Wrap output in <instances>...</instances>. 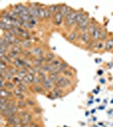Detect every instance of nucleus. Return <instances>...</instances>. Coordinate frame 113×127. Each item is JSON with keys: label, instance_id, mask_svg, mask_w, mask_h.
Returning <instances> with one entry per match:
<instances>
[{"label": "nucleus", "instance_id": "nucleus-51", "mask_svg": "<svg viewBox=\"0 0 113 127\" xmlns=\"http://www.w3.org/2000/svg\"><path fill=\"white\" fill-rule=\"evenodd\" d=\"M38 59L41 61V63L44 64H46V57H45V55H40V56L38 57Z\"/></svg>", "mask_w": 113, "mask_h": 127}, {"label": "nucleus", "instance_id": "nucleus-27", "mask_svg": "<svg viewBox=\"0 0 113 127\" xmlns=\"http://www.w3.org/2000/svg\"><path fill=\"white\" fill-rule=\"evenodd\" d=\"M20 38H21L22 40H31V34L30 32H28V31H25L24 32H22V33H20Z\"/></svg>", "mask_w": 113, "mask_h": 127}, {"label": "nucleus", "instance_id": "nucleus-52", "mask_svg": "<svg viewBox=\"0 0 113 127\" xmlns=\"http://www.w3.org/2000/svg\"><path fill=\"white\" fill-rule=\"evenodd\" d=\"M49 11H51L53 14L55 15V4H50V5H49L48 6V8H47Z\"/></svg>", "mask_w": 113, "mask_h": 127}, {"label": "nucleus", "instance_id": "nucleus-31", "mask_svg": "<svg viewBox=\"0 0 113 127\" xmlns=\"http://www.w3.org/2000/svg\"><path fill=\"white\" fill-rule=\"evenodd\" d=\"M8 56H9V58L12 59V60H15V59L19 58L20 55H19L18 54H16V53H15V52H14V51L9 50V52H8Z\"/></svg>", "mask_w": 113, "mask_h": 127}, {"label": "nucleus", "instance_id": "nucleus-36", "mask_svg": "<svg viewBox=\"0 0 113 127\" xmlns=\"http://www.w3.org/2000/svg\"><path fill=\"white\" fill-rule=\"evenodd\" d=\"M9 71L14 75V76H15V75H18V72H19V69L15 68V67L13 66V65H10L9 68Z\"/></svg>", "mask_w": 113, "mask_h": 127}, {"label": "nucleus", "instance_id": "nucleus-35", "mask_svg": "<svg viewBox=\"0 0 113 127\" xmlns=\"http://www.w3.org/2000/svg\"><path fill=\"white\" fill-rule=\"evenodd\" d=\"M32 65H33V66H39V67H41L43 65V64L41 63V61L38 59V57H34V58L32 59Z\"/></svg>", "mask_w": 113, "mask_h": 127}, {"label": "nucleus", "instance_id": "nucleus-19", "mask_svg": "<svg viewBox=\"0 0 113 127\" xmlns=\"http://www.w3.org/2000/svg\"><path fill=\"white\" fill-rule=\"evenodd\" d=\"M17 116H18V114H11L9 117H8L7 119H6V120H7L8 125H9V126H13L14 124H15V119Z\"/></svg>", "mask_w": 113, "mask_h": 127}, {"label": "nucleus", "instance_id": "nucleus-38", "mask_svg": "<svg viewBox=\"0 0 113 127\" xmlns=\"http://www.w3.org/2000/svg\"><path fill=\"white\" fill-rule=\"evenodd\" d=\"M9 32H10V33H11L14 36H15V37H20V33L19 32V31H18L17 28L13 27L11 30L9 31Z\"/></svg>", "mask_w": 113, "mask_h": 127}, {"label": "nucleus", "instance_id": "nucleus-16", "mask_svg": "<svg viewBox=\"0 0 113 127\" xmlns=\"http://www.w3.org/2000/svg\"><path fill=\"white\" fill-rule=\"evenodd\" d=\"M113 49V36L111 38H108L105 42V50L111 51Z\"/></svg>", "mask_w": 113, "mask_h": 127}, {"label": "nucleus", "instance_id": "nucleus-7", "mask_svg": "<svg viewBox=\"0 0 113 127\" xmlns=\"http://www.w3.org/2000/svg\"><path fill=\"white\" fill-rule=\"evenodd\" d=\"M0 95H1V97H5L8 98V99H10L15 96L13 91H9L7 89H1L0 91Z\"/></svg>", "mask_w": 113, "mask_h": 127}, {"label": "nucleus", "instance_id": "nucleus-59", "mask_svg": "<svg viewBox=\"0 0 113 127\" xmlns=\"http://www.w3.org/2000/svg\"><path fill=\"white\" fill-rule=\"evenodd\" d=\"M98 74H99V75H102V74H103V70H99Z\"/></svg>", "mask_w": 113, "mask_h": 127}, {"label": "nucleus", "instance_id": "nucleus-61", "mask_svg": "<svg viewBox=\"0 0 113 127\" xmlns=\"http://www.w3.org/2000/svg\"><path fill=\"white\" fill-rule=\"evenodd\" d=\"M100 83H105V81H104V79H100Z\"/></svg>", "mask_w": 113, "mask_h": 127}, {"label": "nucleus", "instance_id": "nucleus-5", "mask_svg": "<svg viewBox=\"0 0 113 127\" xmlns=\"http://www.w3.org/2000/svg\"><path fill=\"white\" fill-rule=\"evenodd\" d=\"M31 52H32V56H36V57H38L40 56V55H44V49H43L41 47H32V48H31Z\"/></svg>", "mask_w": 113, "mask_h": 127}, {"label": "nucleus", "instance_id": "nucleus-45", "mask_svg": "<svg viewBox=\"0 0 113 127\" xmlns=\"http://www.w3.org/2000/svg\"><path fill=\"white\" fill-rule=\"evenodd\" d=\"M68 8H69V6H67L66 4H61L60 13L62 14L63 16H65V14H66L67 10H68Z\"/></svg>", "mask_w": 113, "mask_h": 127}, {"label": "nucleus", "instance_id": "nucleus-42", "mask_svg": "<svg viewBox=\"0 0 113 127\" xmlns=\"http://www.w3.org/2000/svg\"><path fill=\"white\" fill-rule=\"evenodd\" d=\"M53 16H54V14L51 11H49L46 8V9H45V20H49L50 18H52Z\"/></svg>", "mask_w": 113, "mask_h": 127}, {"label": "nucleus", "instance_id": "nucleus-29", "mask_svg": "<svg viewBox=\"0 0 113 127\" xmlns=\"http://www.w3.org/2000/svg\"><path fill=\"white\" fill-rule=\"evenodd\" d=\"M38 19L41 20H45V9L44 7L38 9Z\"/></svg>", "mask_w": 113, "mask_h": 127}, {"label": "nucleus", "instance_id": "nucleus-24", "mask_svg": "<svg viewBox=\"0 0 113 127\" xmlns=\"http://www.w3.org/2000/svg\"><path fill=\"white\" fill-rule=\"evenodd\" d=\"M17 106L20 109H26L27 108V103H26V100H18L17 101Z\"/></svg>", "mask_w": 113, "mask_h": 127}, {"label": "nucleus", "instance_id": "nucleus-57", "mask_svg": "<svg viewBox=\"0 0 113 127\" xmlns=\"http://www.w3.org/2000/svg\"><path fill=\"white\" fill-rule=\"evenodd\" d=\"M33 110H34V113L37 114H41V108L39 107H34L33 108Z\"/></svg>", "mask_w": 113, "mask_h": 127}, {"label": "nucleus", "instance_id": "nucleus-43", "mask_svg": "<svg viewBox=\"0 0 113 127\" xmlns=\"http://www.w3.org/2000/svg\"><path fill=\"white\" fill-rule=\"evenodd\" d=\"M68 68H69V64L66 62H64V61H63L62 64H60V66H59V69H60L61 72H63V71L68 69Z\"/></svg>", "mask_w": 113, "mask_h": 127}, {"label": "nucleus", "instance_id": "nucleus-15", "mask_svg": "<svg viewBox=\"0 0 113 127\" xmlns=\"http://www.w3.org/2000/svg\"><path fill=\"white\" fill-rule=\"evenodd\" d=\"M46 57V64H52L53 61L56 59V55L52 52H48L45 54Z\"/></svg>", "mask_w": 113, "mask_h": 127}, {"label": "nucleus", "instance_id": "nucleus-40", "mask_svg": "<svg viewBox=\"0 0 113 127\" xmlns=\"http://www.w3.org/2000/svg\"><path fill=\"white\" fill-rule=\"evenodd\" d=\"M13 81V82L16 85V87H17V86H19L20 83H22V79L20 78L18 75H15V76H14V78H13V81Z\"/></svg>", "mask_w": 113, "mask_h": 127}, {"label": "nucleus", "instance_id": "nucleus-56", "mask_svg": "<svg viewBox=\"0 0 113 127\" xmlns=\"http://www.w3.org/2000/svg\"><path fill=\"white\" fill-rule=\"evenodd\" d=\"M28 74H30V75H37V73H36V71H35V69H33V67L28 69Z\"/></svg>", "mask_w": 113, "mask_h": 127}, {"label": "nucleus", "instance_id": "nucleus-47", "mask_svg": "<svg viewBox=\"0 0 113 127\" xmlns=\"http://www.w3.org/2000/svg\"><path fill=\"white\" fill-rule=\"evenodd\" d=\"M13 78H14V75H12L9 71H8L7 74H6V75H5V78H4L5 81H13Z\"/></svg>", "mask_w": 113, "mask_h": 127}, {"label": "nucleus", "instance_id": "nucleus-6", "mask_svg": "<svg viewBox=\"0 0 113 127\" xmlns=\"http://www.w3.org/2000/svg\"><path fill=\"white\" fill-rule=\"evenodd\" d=\"M55 87H60V88H65L67 87H66V83H65V77H64L62 75H59L57 79V81H55Z\"/></svg>", "mask_w": 113, "mask_h": 127}, {"label": "nucleus", "instance_id": "nucleus-8", "mask_svg": "<svg viewBox=\"0 0 113 127\" xmlns=\"http://www.w3.org/2000/svg\"><path fill=\"white\" fill-rule=\"evenodd\" d=\"M78 32L77 31H71L70 32V33L67 36V40L69 41L70 42H75L76 41H77V36H78Z\"/></svg>", "mask_w": 113, "mask_h": 127}, {"label": "nucleus", "instance_id": "nucleus-50", "mask_svg": "<svg viewBox=\"0 0 113 127\" xmlns=\"http://www.w3.org/2000/svg\"><path fill=\"white\" fill-rule=\"evenodd\" d=\"M15 97L17 100H25L26 96H25L24 93H20V94H18V95H15Z\"/></svg>", "mask_w": 113, "mask_h": 127}, {"label": "nucleus", "instance_id": "nucleus-12", "mask_svg": "<svg viewBox=\"0 0 113 127\" xmlns=\"http://www.w3.org/2000/svg\"><path fill=\"white\" fill-rule=\"evenodd\" d=\"M31 90L34 93H44L45 92V90L42 87V85H32Z\"/></svg>", "mask_w": 113, "mask_h": 127}, {"label": "nucleus", "instance_id": "nucleus-13", "mask_svg": "<svg viewBox=\"0 0 113 127\" xmlns=\"http://www.w3.org/2000/svg\"><path fill=\"white\" fill-rule=\"evenodd\" d=\"M41 69H42L43 71H44V72L46 73H51L54 71L55 69V67L53 66L51 64H44L41 66Z\"/></svg>", "mask_w": 113, "mask_h": 127}, {"label": "nucleus", "instance_id": "nucleus-2", "mask_svg": "<svg viewBox=\"0 0 113 127\" xmlns=\"http://www.w3.org/2000/svg\"><path fill=\"white\" fill-rule=\"evenodd\" d=\"M91 39H92L91 35L89 34V32H88V31H86V32H82L80 43H81L82 45H84V46H86V45L89 43V42Z\"/></svg>", "mask_w": 113, "mask_h": 127}, {"label": "nucleus", "instance_id": "nucleus-53", "mask_svg": "<svg viewBox=\"0 0 113 127\" xmlns=\"http://www.w3.org/2000/svg\"><path fill=\"white\" fill-rule=\"evenodd\" d=\"M65 83H66V87H70V86L72 85L73 81H71V78H66V77H65Z\"/></svg>", "mask_w": 113, "mask_h": 127}, {"label": "nucleus", "instance_id": "nucleus-28", "mask_svg": "<svg viewBox=\"0 0 113 127\" xmlns=\"http://www.w3.org/2000/svg\"><path fill=\"white\" fill-rule=\"evenodd\" d=\"M108 39V32H106V30H102V32H100V40L99 41H106Z\"/></svg>", "mask_w": 113, "mask_h": 127}, {"label": "nucleus", "instance_id": "nucleus-22", "mask_svg": "<svg viewBox=\"0 0 113 127\" xmlns=\"http://www.w3.org/2000/svg\"><path fill=\"white\" fill-rule=\"evenodd\" d=\"M21 47L23 48V49L32 48V42H31V40H22Z\"/></svg>", "mask_w": 113, "mask_h": 127}, {"label": "nucleus", "instance_id": "nucleus-17", "mask_svg": "<svg viewBox=\"0 0 113 127\" xmlns=\"http://www.w3.org/2000/svg\"><path fill=\"white\" fill-rule=\"evenodd\" d=\"M33 120V115L32 113H28V114L24 119H22V125H30Z\"/></svg>", "mask_w": 113, "mask_h": 127}, {"label": "nucleus", "instance_id": "nucleus-54", "mask_svg": "<svg viewBox=\"0 0 113 127\" xmlns=\"http://www.w3.org/2000/svg\"><path fill=\"white\" fill-rule=\"evenodd\" d=\"M9 100V99H8V98L1 97V99H0V104H5V103H8Z\"/></svg>", "mask_w": 113, "mask_h": 127}, {"label": "nucleus", "instance_id": "nucleus-33", "mask_svg": "<svg viewBox=\"0 0 113 127\" xmlns=\"http://www.w3.org/2000/svg\"><path fill=\"white\" fill-rule=\"evenodd\" d=\"M104 49H105V42H102V41H98L97 44H96L95 50L101 51V50H104Z\"/></svg>", "mask_w": 113, "mask_h": 127}, {"label": "nucleus", "instance_id": "nucleus-32", "mask_svg": "<svg viewBox=\"0 0 113 127\" xmlns=\"http://www.w3.org/2000/svg\"><path fill=\"white\" fill-rule=\"evenodd\" d=\"M62 62H63V61L61 60L60 59L56 58V59H55L54 61H53V62H52V64H52L53 66L55 67V68H59V67L60 66V64H62Z\"/></svg>", "mask_w": 113, "mask_h": 127}, {"label": "nucleus", "instance_id": "nucleus-49", "mask_svg": "<svg viewBox=\"0 0 113 127\" xmlns=\"http://www.w3.org/2000/svg\"><path fill=\"white\" fill-rule=\"evenodd\" d=\"M38 19H35V18L31 17L30 20H29V21H28V22H29L31 25H32L33 26H37V25H38Z\"/></svg>", "mask_w": 113, "mask_h": 127}, {"label": "nucleus", "instance_id": "nucleus-18", "mask_svg": "<svg viewBox=\"0 0 113 127\" xmlns=\"http://www.w3.org/2000/svg\"><path fill=\"white\" fill-rule=\"evenodd\" d=\"M9 50L14 51V52H15L16 54H18L19 55H21L22 52L24 51V49H23V48H22L21 46H15V45H12V46L10 47Z\"/></svg>", "mask_w": 113, "mask_h": 127}, {"label": "nucleus", "instance_id": "nucleus-10", "mask_svg": "<svg viewBox=\"0 0 113 127\" xmlns=\"http://www.w3.org/2000/svg\"><path fill=\"white\" fill-rule=\"evenodd\" d=\"M28 9V13L31 17L35 18V19H38V9H35V8L32 7L31 5H29L27 7Z\"/></svg>", "mask_w": 113, "mask_h": 127}, {"label": "nucleus", "instance_id": "nucleus-46", "mask_svg": "<svg viewBox=\"0 0 113 127\" xmlns=\"http://www.w3.org/2000/svg\"><path fill=\"white\" fill-rule=\"evenodd\" d=\"M26 103H27L28 107H32V108L35 107V104H36V103H35V101L33 99L27 98V99H26Z\"/></svg>", "mask_w": 113, "mask_h": 127}, {"label": "nucleus", "instance_id": "nucleus-37", "mask_svg": "<svg viewBox=\"0 0 113 127\" xmlns=\"http://www.w3.org/2000/svg\"><path fill=\"white\" fill-rule=\"evenodd\" d=\"M42 84V80L39 78L38 75H34L33 80H32V85H41Z\"/></svg>", "mask_w": 113, "mask_h": 127}, {"label": "nucleus", "instance_id": "nucleus-3", "mask_svg": "<svg viewBox=\"0 0 113 127\" xmlns=\"http://www.w3.org/2000/svg\"><path fill=\"white\" fill-rule=\"evenodd\" d=\"M53 20H54V23L55 26H59L62 24V22L64 21V16H63L61 13H56L53 16Z\"/></svg>", "mask_w": 113, "mask_h": 127}, {"label": "nucleus", "instance_id": "nucleus-58", "mask_svg": "<svg viewBox=\"0 0 113 127\" xmlns=\"http://www.w3.org/2000/svg\"><path fill=\"white\" fill-rule=\"evenodd\" d=\"M29 127H39V126H38L37 123L35 122H32L31 124L29 125Z\"/></svg>", "mask_w": 113, "mask_h": 127}, {"label": "nucleus", "instance_id": "nucleus-34", "mask_svg": "<svg viewBox=\"0 0 113 127\" xmlns=\"http://www.w3.org/2000/svg\"><path fill=\"white\" fill-rule=\"evenodd\" d=\"M62 75L64 77H66V78H71V77H73L74 74L72 71L70 70V69H66V70L62 72Z\"/></svg>", "mask_w": 113, "mask_h": 127}, {"label": "nucleus", "instance_id": "nucleus-39", "mask_svg": "<svg viewBox=\"0 0 113 127\" xmlns=\"http://www.w3.org/2000/svg\"><path fill=\"white\" fill-rule=\"evenodd\" d=\"M28 113L29 112H28L26 109H20L19 112H18V115H19L21 119H24L28 114Z\"/></svg>", "mask_w": 113, "mask_h": 127}, {"label": "nucleus", "instance_id": "nucleus-21", "mask_svg": "<svg viewBox=\"0 0 113 127\" xmlns=\"http://www.w3.org/2000/svg\"><path fill=\"white\" fill-rule=\"evenodd\" d=\"M96 44H97V42L91 39L89 42V43L86 45V49H89V50H95Z\"/></svg>", "mask_w": 113, "mask_h": 127}, {"label": "nucleus", "instance_id": "nucleus-48", "mask_svg": "<svg viewBox=\"0 0 113 127\" xmlns=\"http://www.w3.org/2000/svg\"><path fill=\"white\" fill-rule=\"evenodd\" d=\"M54 90H55V92H56L57 93L59 94V96H60V97L63 95V93H64V91H63V88H60V87H55V86Z\"/></svg>", "mask_w": 113, "mask_h": 127}, {"label": "nucleus", "instance_id": "nucleus-23", "mask_svg": "<svg viewBox=\"0 0 113 127\" xmlns=\"http://www.w3.org/2000/svg\"><path fill=\"white\" fill-rule=\"evenodd\" d=\"M20 56L23 59H30L32 57V54L31 52V49H24V51L22 52V54Z\"/></svg>", "mask_w": 113, "mask_h": 127}, {"label": "nucleus", "instance_id": "nucleus-11", "mask_svg": "<svg viewBox=\"0 0 113 127\" xmlns=\"http://www.w3.org/2000/svg\"><path fill=\"white\" fill-rule=\"evenodd\" d=\"M2 36H3L5 40H7L10 44L13 45V42H14V41H15V37L11 33H10V32H4Z\"/></svg>", "mask_w": 113, "mask_h": 127}, {"label": "nucleus", "instance_id": "nucleus-44", "mask_svg": "<svg viewBox=\"0 0 113 127\" xmlns=\"http://www.w3.org/2000/svg\"><path fill=\"white\" fill-rule=\"evenodd\" d=\"M38 75L39 76V78L42 80V81H44V80H45L48 77V75H47V73L46 72H44V71H43V70H41L39 71V72L38 73Z\"/></svg>", "mask_w": 113, "mask_h": 127}, {"label": "nucleus", "instance_id": "nucleus-20", "mask_svg": "<svg viewBox=\"0 0 113 127\" xmlns=\"http://www.w3.org/2000/svg\"><path fill=\"white\" fill-rule=\"evenodd\" d=\"M97 26L98 25H96V23L94 21V20H91V21H90V23L89 25V27H88V32H89L90 35H92L94 33V32L95 31Z\"/></svg>", "mask_w": 113, "mask_h": 127}, {"label": "nucleus", "instance_id": "nucleus-41", "mask_svg": "<svg viewBox=\"0 0 113 127\" xmlns=\"http://www.w3.org/2000/svg\"><path fill=\"white\" fill-rule=\"evenodd\" d=\"M17 87L19 88V89L23 93H26V92H27V86H26V84H24V83H20L19 86H17Z\"/></svg>", "mask_w": 113, "mask_h": 127}, {"label": "nucleus", "instance_id": "nucleus-9", "mask_svg": "<svg viewBox=\"0 0 113 127\" xmlns=\"http://www.w3.org/2000/svg\"><path fill=\"white\" fill-rule=\"evenodd\" d=\"M24 60L25 59H23L22 57H19L18 59H15V60L13 61V66H15V68L17 69H21L22 67H23V64H24Z\"/></svg>", "mask_w": 113, "mask_h": 127}, {"label": "nucleus", "instance_id": "nucleus-25", "mask_svg": "<svg viewBox=\"0 0 113 127\" xmlns=\"http://www.w3.org/2000/svg\"><path fill=\"white\" fill-rule=\"evenodd\" d=\"M0 59H1V60H0V61H3V62H4L5 64H9V65L13 64V61L14 60H12V59H10L9 56H8V54H6V55H4V56H3V57H0Z\"/></svg>", "mask_w": 113, "mask_h": 127}, {"label": "nucleus", "instance_id": "nucleus-4", "mask_svg": "<svg viewBox=\"0 0 113 127\" xmlns=\"http://www.w3.org/2000/svg\"><path fill=\"white\" fill-rule=\"evenodd\" d=\"M102 30H103V27H102V26H100V25H98L97 27H96L95 31L94 32V33L91 35V37L92 39L94 41H95V42H98L99 40H100V32H102Z\"/></svg>", "mask_w": 113, "mask_h": 127}, {"label": "nucleus", "instance_id": "nucleus-55", "mask_svg": "<svg viewBox=\"0 0 113 127\" xmlns=\"http://www.w3.org/2000/svg\"><path fill=\"white\" fill-rule=\"evenodd\" d=\"M13 93H14V94H15V95H18V94H20V93H22L21 91H20V90L19 89V88H18L17 87H16L15 89H14V91H13Z\"/></svg>", "mask_w": 113, "mask_h": 127}, {"label": "nucleus", "instance_id": "nucleus-26", "mask_svg": "<svg viewBox=\"0 0 113 127\" xmlns=\"http://www.w3.org/2000/svg\"><path fill=\"white\" fill-rule=\"evenodd\" d=\"M16 87V85L13 81H6V84H5V88L9 91H14V89Z\"/></svg>", "mask_w": 113, "mask_h": 127}, {"label": "nucleus", "instance_id": "nucleus-60", "mask_svg": "<svg viewBox=\"0 0 113 127\" xmlns=\"http://www.w3.org/2000/svg\"><path fill=\"white\" fill-rule=\"evenodd\" d=\"M21 127H29V125H22Z\"/></svg>", "mask_w": 113, "mask_h": 127}, {"label": "nucleus", "instance_id": "nucleus-14", "mask_svg": "<svg viewBox=\"0 0 113 127\" xmlns=\"http://www.w3.org/2000/svg\"><path fill=\"white\" fill-rule=\"evenodd\" d=\"M34 75L27 74L26 76L22 79V83L26 84V86H32V80H33Z\"/></svg>", "mask_w": 113, "mask_h": 127}, {"label": "nucleus", "instance_id": "nucleus-30", "mask_svg": "<svg viewBox=\"0 0 113 127\" xmlns=\"http://www.w3.org/2000/svg\"><path fill=\"white\" fill-rule=\"evenodd\" d=\"M14 113L11 111V110L9 109V108H7V109H5V110H3V111H1V114H2V116H3V118H5V119H7L8 117H9L11 114H13Z\"/></svg>", "mask_w": 113, "mask_h": 127}, {"label": "nucleus", "instance_id": "nucleus-1", "mask_svg": "<svg viewBox=\"0 0 113 127\" xmlns=\"http://www.w3.org/2000/svg\"><path fill=\"white\" fill-rule=\"evenodd\" d=\"M41 85H42L44 89L46 90V91H52L55 87V82L49 78L48 75V77H47L46 79L42 81V84H41Z\"/></svg>", "mask_w": 113, "mask_h": 127}]
</instances>
